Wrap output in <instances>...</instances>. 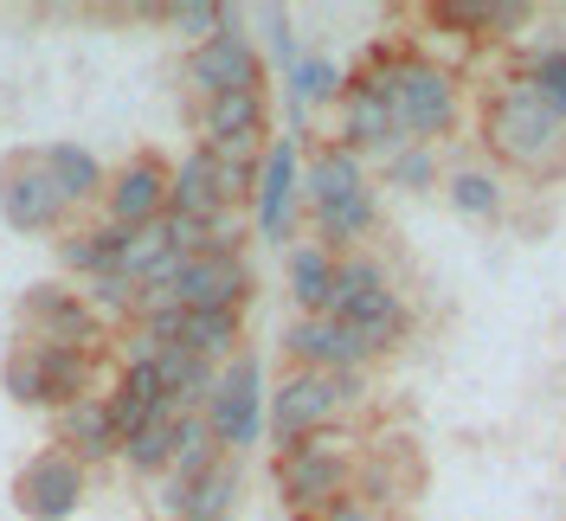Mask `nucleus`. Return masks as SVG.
<instances>
[{
	"label": "nucleus",
	"mask_w": 566,
	"mask_h": 521,
	"mask_svg": "<svg viewBox=\"0 0 566 521\" xmlns=\"http://www.w3.org/2000/svg\"><path fill=\"white\" fill-rule=\"evenodd\" d=\"M360 84H374L380 97L392 104L406 142H438L463 129V71L431 59L419 39H374L354 65Z\"/></svg>",
	"instance_id": "f257e3e1"
},
{
	"label": "nucleus",
	"mask_w": 566,
	"mask_h": 521,
	"mask_svg": "<svg viewBox=\"0 0 566 521\" xmlns=\"http://www.w3.org/2000/svg\"><path fill=\"white\" fill-rule=\"evenodd\" d=\"M476 142H483V161L509 174H528V180H560L566 174V123L534 97L515 71H502L483 104H476Z\"/></svg>",
	"instance_id": "f03ea898"
},
{
	"label": "nucleus",
	"mask_w": 566,
	"mask_h": 521,
	"mask_svg": "<svg viewBox=\"0 0 566 521\" xmlns=\"http://www.w3.org/2000/svg\"><path fill=\"white\" fill-rule=\"evenodd\" d=\"M360 406H367V374H303V367H290L271 386L264 438L283 451V445H303L316 431H342Z\"/></svg>",
	"instance_id": "7ed1b4c3"
},
{
	"label": "nucleus",
	"mask_w": 566,
	"mask_h": 521,
	"mask_svg": "<svg viewBox=\"0 0 566 521\" xmlns=\"http://www.w3.org/2000/svg\"><path fill=\"white\" fill-rule=\"evenodd\" d=\"M354 463H360V438L342 425V431H316L303 445H283L271 457V483L290 515H316L328 502L354 496Z\"/></svg>",
	"instance_id": "20e7f679"
},
{
	"label": "nucleus",
	"mask_w": 566,
	"mask_h": 521,
	"mask_svg": "<svg viewBox=\"0 0 566 521\" xmlns=\"http://www.w3.org/2000/svg\"><path fill=\"white\" fill-rule=\"evenodd\" d=\"M264 406H271V386H264V361L258 354H232L226 367H219V386H212L207 399V431L212 445L226 457H245L251 445H264Z\"/></svg>",
	"instance_id": "39448f33"
},
{
	"label": "nucleus",
	"mask_w": 566,
	"mask_h": 521,
	"mask_svg": "<svg viewBox=\"0 0 566 521\" xmlns=\"http://www.w3.org/2000/svg\"><path fill=\"white\" fill-rule=\"evenodd\" d=\"M20 342L71 347V354H97V361H104L109 322L91 310V303H84V290H71V283L45 278V283H33V290L20 296Z\"/></svg>",
	"instance_id": "423d86ee"
},
{
	"label": "nucleus",
	"mask_w": 566,
	"mask_h": 521,
	"mask_svg": "<svg viewBox=\"0 0 566 521\" xmlns=\"http://www.w3.org/2000/svg\"><path fill=\"white\" fill-rule=\"evenodd\" d=\"M264 52H258V33H245L239 7L226 13V27L187 52V91L207 104V97H226V91H264Z\"/></svg>",
	"instance_id": "0eeeda50"
},
{
	"label": "nucleus",
	"mask_w": 566,
	"mask_h": 521,
	"mask_svg": "<svg viewBox=\"0 0 566 521\" xmlns=\"http://www.w3.org/2000/svg\"><path fill=\"white\" fill-rule=\"evenodd\" d=\"M0 219L20 232V239H65L71 232V207L65 194L52 187V174L39 168L33 148H20V155H7L0 161Z\"/></svg>",
	"instance_id": "6e6552de"
},
{
	"label": "nucleus",
	"mask_w": 566,
	"mask_h": 521,
	"mask_svg": "<svg viewBox=\"0 0 566 521\" xmlns=\"http://www.w3.org/2000/svg\"><path fill=\"white\" fill-rule=\"evenodd\" d=\"M296 207H303V142L271 136L264 161H258V194H251V232L264 244L296 239Z\"/></svg>",
	"instance_id": "1a4fd4ad"
},
{
	"label": "nucleus",
	"mask_w": 566,
	"mask_h": 521,
	"mask_svg": "<svg viewBox=\"0 0 566 521\" xmlns=\"http://www.w3.org/2000/svg\"><path fill=\"white\" fill-rule=\"evenodd\" d=\"M84 496H91V470L71 451H59V445H45L39 457H27L20 477H13V509L27 521H71Z\"/></svg>",
	"instance_id": "9d476101"
},
{
	"label": "nucleus",
	"mask_w": 566,
	"mask_h": 521,
	"mask_svg": "<svg viewBox=\"0 0 566 521\" xmlns=\"http://www.w3.org/2000/svg\"><path fill=\"white\" fill-rule=\"evenodd\" d=\"M424 483V463L406 438H360V463H354V496L374 509V515H399Z\"/></svg>",
	"instance_id": "9b49d317"
},
{
	"label": "nucleus",
	"mask_w": 566,
	"mask_h": 521,
	"mask_svg": "<svg viewBox=\"0 0 566 521\" xmlns=\"http://www.w3.org/2000/svg\"><path fill=\"white\" fill-rule=\"evenodd\" d=\"M283 361L303 374H367L380 354L360 342L354 329H342L335 315H296L283 329Z\"/></svg>",
	"instance_id": "f8f14e48"
},
{
	"label": "nucleus",
	"mask_w": 566,
	"mask_h": 521,
	"mask_svg": "<svg viewBox=\"0 0 566 521\" xmlns=\"http://www.w3.org/2000/svg\"><path fill=\"white\" fill-rule=\"evenodd\" d=\"M168 161L161 155H129L123 168H109L104 187V219L123 226V232H142L155 219H168Z\"/></svg>",
	"instance_id": "ddd939ff"
},
{
	"label": "nucleus",
	"mask_w": 566,
	"mask_h": 521,
	"mask_svg": "<svg viewBox=\"0 0 566 521\" xmlns=\"http://www.w3.org/2000/svg\"><path fill=\"white\" fill-rule=\"evenodd\" d=\"M335 110H342V129H335V142H342V148H354L360 161H367V155H380V161H387L392 148H406V129H399L392 104L374 91V84H360L354 71H348V84H342V104H335Z\"/></svg>",
	"instance_id": "4468645a"
},
{
	"label": "nucleus",
	"mask_w": 566,
	"mask_h": 521,
	"mask_svg": "<svg viewBox=\"0 0 566 521\" xmlns=\"http://www.w3.org/2000/svg\"><path fill=\"white\" fill-rule=\"evenodd\" d=\"M175 303L180 310H239L251 303V264L245 258H180L175 271Z\"/></svg>",
	"instance_id": "2eb2a0df"
},
{
	"label": "nucleus",
	"mask_w": 566,
	"mask_h": 521,
	"mask_svg": "<svg viewBox=\"0 0 566 521\" xmlns=\"http://www.w3.org/2000/svg\"><path fill=\"white\" fill-rule=\"evenodd\" d=\"M52 445L71 451L84 470H97V463H109V457H123V431H116V418H109L104 393H84V399H71L65 413H52Z\"/></svg>",
	"instance_id": "dca6fc26"
},
{
	"label": "nucleus",
	"mask_w": 566,
	"mask_h": 521,
	"mask_svg": "<svg viewBox=\"0 0 566 521\" xmlns=\"http://www.w3.org/2000/svg\"><path fill=\"white\" fill-rule=\"evenodd\" d=\"M374 187V174L367 161L342 148V142H316V148H303V207H335V200H354V194H367Z\"/></svg>",
	"instance_id": "f3484780"
},
{
	"label": "nucleus",
	"mask_w": 566,
	"mask_h": 521,
	"mask_svg": "<svg viewBox=\"0 0 566 521\" xmlns=\"http://www.w3.org/2000/svg\"><path fill=\"white\" fill-rule=\"evenodd\" d=\"M33 354V374H39V406L45 413H65L71 399H84V393H104L97 386V354H71V347H45V342H20Z\"/></svg>",
	"instance_id": "a211bd4d"
},
{
	"label": "nucleus",
	"mask_w": 566,
	"mask_h": 521,
	"mask_svg": "<svg viewBox=\"0 0 566 521\" xmlns=\"http://www.w3.org/2000/svg\"><path fill=\"white\" fill-rule=\"evenodd\" d=\"M335 322H342V329H354V335L374 347L380 361H387V354H399V347H406V335H412V310H406V296H399L392 283L367 290V296H360V303H348Z\"/></svg>",
	"instance_id": "6ab92c4d"
},
{
	"label": "nucleus",
	"mask_w": 566,
	"mask_h": 521,
	"mask_svg": "<svg viewBox=\"0 0 566 521\" xmlns=\"http://www.w3.org/2000/svg\"><path fill=\"white\" fill-rule=\"evenodd\" d=\"M444 200H451V212H458V219H470V226H495V219H502V207H509L502 168H490L483 155H463V161H451V168H444Z\"/></svg>",
	"instance_id": "aec40b11"
},
{
	"label": "nucleus",
	"mask_w": 566,
	"mask_h": 521,
	"mask_svg": "<svg viewBox=\"0 0 566 521\" xmlns=\"http://www.w3.org/2000/svg\"><path fill=\"white\" fill-rule=\"evenodd\" d=\"M39 155V168L52 174V187L65 194V207L77 212V207H104V187H109V168L84 148V142H45V148H33Z\"/></svg>",
	"instance_id": "412c9836"
},
{
	"label": "nucleus",
	"mask_w": 566,
	"mask_h": 521,
	"mask_svg": "<svg viewBox=\"0 0 566 521\" xmlns=\"http://www.w3.org/2000/svg\"><path fill=\"white\" fill-rule=\"evenodd\" d=\"M271 136V97L264 91H226V97H207L200 104V142L219 148V142H251Z\"/></svg>",
	"instance_id": "4be33fe9"
},
{
	"label": "nucleus",
	"mask_w": 566,
	"mask_h": 521,
	"mask_svg": "<svg viewBox=\"0 0 566 521\" xmlns=\"http://www.w3.org/2000/svg\"><path fill=\"white\" fill-rule=\"evenodd\" d=\"M342 84H348V71L335 65L328 52H303V59H296V71L283 77V91H290V136L303 142V129H310V110L342 104Z\"/></svg>",
	"instance_id": "5701e85b"
},
{
	"label": "nucleus",
	"mask_w": 566,
	"mask_h": 521,
	"mask_svg": "<svg viewBox=\"0 0 566 521\" xmlns=\"http://www.w3.org/2000/svg\"><path fill=\"white\" fill-rule=\"evenodd\" d=\"M310 226H316V244H328L335 258L367 251V239L380 232V187H367V194H354V200H335V207H316Z\"/></svg>",
	"instance_id": "b1692460"
},
{
	"label": "nucleus",
	"mask_w": 566,
	"mask_h": 521,
	"mask_svg": "<svg viewBox=\"0 0 566 521\" xmlns=\"http://www.w3.org/2000/svg\"><path fill=\"white\" fill-rule=\"evenodd\" d=\"M335 251L316 239L290 244V258H283V283H290V303L296 315H328V296H335Z\"/></svg>",
	"instance_id": "393cba45"
},
{
	"label": "nucleus",
	"mask_w": 566,
	"mask_h": 521,
	"mask_svg": "<svg viewBox=\"0 0 566 521\" xmlns=\"http://www.w3.org/2000/svg\"><path fill=\"white\" fill-rule=\"evenodd\" d=\"M168 212H180V219H219V161H212V148H187L175 161V174H168Z\"/></svg>",
	"instance_id": "a878e982"
},
{
	"label": "nucleus",
	"mask_w": 566,
	"mask_h": 521,
	"mask_svg": "<svg viewBox=\"0 0 566 521\" xmlns=\"http://www.w3.org/2000/svg\"><path fill=\"white\" fill-rule=\"evenodd\" d=\"M104 399H109V418H116V431H123V438L142 431L148 418L175 413V406H168V393H161V374H155V367H116V381L104 386Z\"/></svg>",
	"instance_id": "bb28decb"
},
{
	"label": "nucleus",
	"mask_w": 566,
	"mask_h": 521,
	"mask_svg": "<svg viewBox=\"0 0 566 521\" xmlns=\"http://www.w3.org/2000/svg\"><path fill=\"white\" fill-rule=\"evenodd\" d=\"M175 347L200 354V361H212V367H226L232 354H245V315L239 310H180Z\"/></svg>",
	"instance_id": "cd10ccee"
},
{
	"label": "nucleus",
	"mask_w": 566,
	"mask_h": 521,
	"mask_svg": "<svg viewBox=\"0 0 566 521\" xmlns=\"http://www.w3.org/2000/svg\"><path fill=\"white\" fill-rule=\"evenodd\" d=\"M123 226H109V219H91V226H71L65 239H59V264H65L71 278H104L116 271V258H123Z\"/></svg>",
	"instance_id": "c85d7f7f"
},
{
	"label": "nucleus",
	"mask_w": 566,
	"mask_h": 521,
	"mask_svg": "<svg viewBox=\"0 0 566 521\" xmlns=\"http://www.w3.org/2000/svg\"><path fill=\"white\" fill-rule=\"evenodd\" d=\"M155 374H161V393H168V406H175L180 418H187V413H207L212 386H219V367H212V361H200V354H187V347H161Z\"/></svg>",
	"instance_id": "c756f323"
},
{
	"label": "nucleus",
	"mask_w": 566,
	"mask_h": 521,
	"mask_svg": "<svg viewBox=\"0 0 566 521\" xmlns=\"http://www.w3.org/2000/svg\"><path fill=\"white\" fill-rule=\"evenodd\" d=\"M509 71H515L534 97L566 123V52H547V45H509Z\"/></svg>",
	"instance_id": "7c9ffc66"
},
{
	"label": "nucleus",
	"mask_w": 566,
	"mask_h": 521,
	"mask_svg": "<svg viewBox=\"0 0 566 521\" xmlns=\"http://www.w3.org/2000/svg\"><path fill=\"white\" fill-rule=\"evenodd\" d=\"M239 489H245V463H239V457H219L207 477L187 489V515L180 521H232Z\"/></svg>",
	"instance_id": "2f4dec72"
},
{
	"label": "nucleus",
	"mask_w": 566,
	"mask_h": 521,
	"mask_svg": "<svg viewBox=\"0 0 566 521\" xmlns=\"http://www.w3.org/2000/svg\"><path fill=\"white\" fill-rule=\"evenodd\" d=\"M380 187H392V194H431V187H444V148H431V142L392 148L387 161H380Z\"/></svg>",
	"instance_id": "473e14b6"
},
{
	"label": "nucleus",
	"mask_w": 566,
	"mask_h": 521,
	"mask_svg": "<svg viewBox=\"0 0 566 521\" xmlns=\"http://www.w3.org/2000/svg\"><path fill=\"white\" fill-rule=\"evenodd\" d=\"M175 418L180 413H161V418H148L142 431L123 438V463L136 470L142 483H161L168 477V463H175Z\"/></svg>",
	"instance_id": "72a5a7b5"
},
{
	"label": "nucleus",
	"mask_w": 566,
	"mask_h": 521,
	"mask_svg": "<svg viewBox=\"0 0 566 521\" xmlns=\"http://www.w3.org/2000/svg\"><path fill=\"white\" fill-rule=\"evenodd\" d=\"M219 457H226V451L212 445L207 418H200V413L175 418V463H168V477H180V483H200V477H207Z\"/></svg>",
	"instance_id": "f704fd0d"
},
{
	"label": "nucleus",
	"mask_w": 566,
	"mask_h": 521,
	"mask_svg": "<svg viewBox=\"0 0 566 521\" xmlns=\"http://www.w3.org/2000/svg\"><path fill=\"white\" fill-rule=\"evenodd\" d=\"M77 290H84V303H91V310L104 315L109 329H129V322H136V310H142V290H136L129 278H123V271H104V278H84Z\"/></svg>",
	"instance_id": "c9c22d12"
},
{
	"label": "nucleus",
	"mask_w": 566,
	"mask_h": 521,
	"mask_svg": "<svg viewBox=\"0 0 566 521\" xmlns=\"http://www.w3.org/2000/svg\"><path fill=\"white\" fill-rule=\"evenodd\" d=\"M258 52H264V65L290 77L296 59H303V45H296V20H290V7H258Z\"/></svg>",
	"instance_id": "e433bc0d"
},
{
	"label": "nucleus",
	"mask_w": 566,
	"mask_h": 521,
	"mask_svg": "<svg viewBox=\"0 0 566 521\" xmlns=\"http://www.w3.org/2000/svg\"><path fill=\"white\" fill-rule=\"evenodd\" d=\"M226 13H232L226 0H168V7H161V27H175V33L187 39V52H193V45H207V39L226 27Z\"/></svg>",
	"instance_id": "4c0bfd02"
},
{
	"label": "nucleus",
	"mask_w": 566,
	"mask_h": 521,
	"mask_svg": "<svg viewBox=\"0 0 566 521\" xmlns=\"http://www.w3.org/2000/svg\"><path fill=\"white\" fill-rule=\"evenodd\" d=\"M380 283H392L387 264H380V258H367V251H348V258L335 264V296H328V315H342L348 303H360V296H367V290H380Z\"/></svg>",
	"instance_id": "58836bf2"
},
{
	"label": "nucleus",
	"mask_w": 566,
	"mask_h": 521,
	"mask_svg": "<svg viewBox=\"0 0 566 521\" xmlns=\"http://www.w3.org/2000/svg\"><path fill=\"white\" fill-rule=\"evenodd\" d=\"M0 386H7L13 406H39V374H33V354H27V347H13V354L0 361Z\"/></svg>",
	"instance_id": "ea45409f"
},
{
	"label": "nucleus",
	"mask_w": 566,
	"mask_h": 521,
	"mask_svg": "<svg viewBox=\"0 0 566 521\" xmlns=\"http://www.w3.org/2000/svg\"><path fill=\"white\" fill-rule=\"evenodd\" d=\"M296 521H387V515H374L360 496H342V502H328V509H316V515H296Z\"/></svg>",
	"instance_id": "a19ab883"
}]
</instances>
